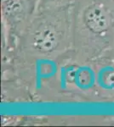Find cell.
I'll return each instance as SVG.
<instances>
[{
  "label": "cell",
  "mask_w": 114,
  "mask_h": 127,
  "mask_svg": "<svg viewBox=\"0 0 114 127\" xmlns=\"http://www.w3.org/2000/svg\"><path fill=\"white\" fill-rule=\"evenodd\" d=\"M84 24L91 32L100 34L107 30L109 18L106 9L99 4H93L88 8L84 15Z\"/></svg>",
  "instance_id": "cell-1"
},
{
  "label": "cell",
  "mask_w": 114,
  "mask_h": 127,
  "mask_svg": "<svg viewBox=\"0 0 114 127\" xmlns=\"http://www.w3.org/2000/svg\"><path fill=\"white\" fill-rule=\"evenodd\" d=\"M34 48L42 53H50L56 48L58 36L50 27H43L35 33L32 41Z\"/></svg>",
  "instance_id": "cell-2"
},
{
  "label": "cell",
  "mask_w": 114,
  "mask_h": 127,
  "mask_svg": "<svg viewBox=\"0 0 114 127\" xmlns=\"http://www.w3.org/2000/svg\"><path fill=\"white\" fill-rule=\"evenodd\" d=\"M3 8L6 15H14L21 10V3L20 0H5Z\"/></svg>",
  "instance_id": "cell-3"
}]
</instances>
